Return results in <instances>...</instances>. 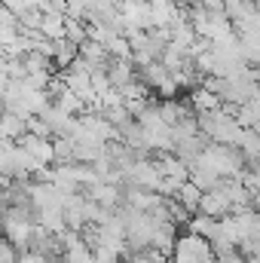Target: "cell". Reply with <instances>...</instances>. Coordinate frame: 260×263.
<instances>
[{"mask_svg": "<svg viewBox=\"0 0 260 263\" xmlns=\"http://www.w3.org/2000/svg\"><path fill=\"white\" fill-rule=\"evenodd\" d=\"M190 168H205V172H211V175H217V178H239L248 165H245V159H242V153L236 150V147H224V144H205L202 147V153L196 156V162Z\"/></svg>", "mask_w": 260, "mask_h": 263, "instance_id": "obj_1", "label": "cell"}, {"mask_svg": "<svg viewBox=\"0 0 260 263\" xmlns=\"http://www.w3.org/2000/svg\"><path fill=\"white\" fill-rule=\"evenodd\" d=\"M31 159H37L40 165H55V150H52V138H37V135H22L18 141H15Z\"/></svg>", "mask_w": 260, "mask_h": 263, "instance_id": "obj_2", "label": "cell"}, {"mask_svg": "<svg viewBox=\"0 0 260 263\" xmlns=\"http://www.w3.org/2000/svg\"><path fill=\"white\" fill-rule=\"evenodd\" d=\"M86 199H92L95 205H101L104 211H117L120 205H123V187H117V184H104V181H98L95 187H89L86 190Z\"/></svg>", "mask_w": 260, "mask_h": 263, "instance_id": "obj_3", "label": "cell"}, {"mask_svg": "<svg viewBox=\"0 0 260 263\" xmlns=\"http://www.w3.org/2000/svg\"><path fill=\"white\" fill-rule=\"evenodd\" d=\"M156 168H159L162 178H169V181H175V184L190 181V168H187V162H184L181 156H175V153H159V156H156Z\"/></svg>", "mask_w": 260, "mask_h": 263, "instance_id": "obj_4", "label": "cell"}, {"mask_svg": "<svg viewBox=\"0 0 260 263\" xmlns=\"http://www.w3.org/2000/svg\"><path fill=\"white\" fill-rule=\"evenodd\" d=\"M107 80L114 89H123L138 80V67L132 65V59H110L107 62Z\"/></svg>", "mask_w": 260, "mask_h": 263, "instance_id": "obj_5", "label": "cell"}, {"mask_svg": "<svg viewBox=\"0 0 260 263\" xmlns=\"http://www.w3.org/2000/svg\"><path fill=\"white\" fill-rule=\"evenodd\" d=\"M230 211H233V205H230V199L224 196V190H211V193H202V202H199V214L220 220V217H227Z\"/></svg>", "mask_w": 260, "mask_h": 263, "instance_id": "obj_6", "label": "cell"}, {"mask_svg": "<svg viewBox=\"0 0 260 263\" xmlns=\"http://www.w3.org/2000/svg\"><path fill=\"white\" fill-rule=\"evenodd\" d=\"M190 107L196 110V117H205V114L220 110V107H224V101H220V95H214L211 89H205V86L199 83L193 92H190Z\"/></svg>", "mask_w": 260, "mask_h": 263, "instance_id": "obj_7", "label": "cell"}, {"mask_svg": "<svg viewBox=\"0 0 260 263\" xmlns=\"http://www.w3.org/2000/svg\"><path fill=\"white\" fill-rule=\"evenodd\" d=\"M233 147L242 153L245 165H254V162H260V135L254 129H242Z\"/></svg>", "mask_w": 260, "mask_h": 263, "instance_id": "obj_8", "label": "cell"}, {"mask_svg": "<svg viewBox=\"0 0 260 263\" xmlns=\"http://www.w3.org/2000/svg\"><path fill=\"white\" fill-rule=\"evenodd\" d=\"M65 25H67L65 12H43L37 34L46 37V40H52V43H59V40H65Z\"/></svg>", "mask_w": 260, "mask_h": 263, "instance_id": "obj_9", "label": "cell"}, {"mask_svg": "<svg viewBox=\"0 0 260 263\" xmlns=\"http://www.w3.org/2000/svg\"><path fill=\"white\" fill-rule=\"evenodd\" d=\"M138 80H141L150 92H156L159 86H165V83L172 80V73L159 65V62H150L147 67H138Z\"/></svg>", "mask_w": 260, "mask_h": 263, "instance_id": "obj_10", "label": "cell"}, {"mask_svg": "<svg viewBox=\"0 0 260 263\" xmlns=\"http://www.w3.org/2000/svg\"><path fill=\"white\" fill-rule=\"evenodd\" d=\"M25 132L28 129H25V120H22V117H15V114H9V110L0 114V141H18Z\"/></svg>", "mask_w": 260, "mask_h": 263, "instance_id": "obj_11", "label": "cell"}, {"mask_svg": "<svg viewBox=\"0 0 260 263\" xmlns=\"http://www.w3.org/2000/svg\"><path fill=\"white\" fill-rule=\"evenodd\" d=\"M77 55H80V49L70 40H59L55 49H52V65H55V70H67V67L77 62Z\"/></svg>", "mask_w": 260, "mask_h": 263, "instance_id": "obj_12", "label": "cell"}, {"mask_svg": "<svg viewBox=\"0 0 260 263\" xmlns=\"http://www.w3.org/2000/svg\"><path fill=\"white\" fill-rule=\"evenodd\" d=\"M175 202L184 205L190 214H196V211H199V202H202V190H199L196 184H190V181H184V184L178 187V193H175Z\"/></svg>", "mask_w": 260, "mask_h": 263, "instance_id": "obj_13", "label": "cell"}, {"mask_svg": "<svg viewBox=\"0 0 260 263\" xmlns=\"http://www.w3.org/2000/svg\"><path fill=\"white\" fill-rule=\"evenodd\" d=\"M15 141H0V178H12L15 181Z\"/></svg>", "mask_w": 260, "mask_h": 263, "instance_id": "obj_14", "label": "cell"}, {"mask_svg": "<svg viewBox=\"0 0 260 263\" xmlns=\"http://www.w3.org/2000/svg\"><path fill=\"white\" fill-rule=\"evenodd\" d=\"M104 49H107V55H110V59H132V46H129V37H126V34L110 37Z\"/></svg>", "mask_w": 260, "mask_h": 263, "instance_id": "obj_15", "label": "cell"}, {"mask_svg": "<svg viewBox=\"0 0 260 263\" xmlns=\"http://www.w3.org/2000/svg\"><path fill=\"white\" fill-rule=\"evenodd\" d=\"M0 6H3V9L15 18V22H18V18H25L28 12H34V9H37V6H34V0H0ZM37 12H40V9H37Z\"/></svg>", "mask_w": 260, "mask_h": 263, "instance_id": "obj_16", "label": "cell"}, {"mask_svg": "<svg viewBox=\"0 0 260 263\" xmlns=\"http://www.w3.org/2000/svg\"><path fill=\"white\" fill-rule=\"evenodd\" d=\"M123 263H169V257L153 251V248H144V251H129L123 257Z\"/></svg>", "mask_w": 260, "mask_h": 263, "instance_id": "obj_17", "label": "cell"}, {"mask_svg": "<svg viewBox=\"0 0 260 263\" xmlns=\"http://www.w3.org/2000/svg\"><path fill=\"white\" fill-rule=\"evenodd\" d=\"M65 40H70L73 46H80V43L86 40V22H80V18H67V25H65Z\"/></svg>", "mask_w": 260, "mask_h": 263, "instance_id": "obj_18", "label": "cell"}, {"mask_svg": "<svg viewBox=\"0 0 260 263\" xmlns=\"http://www.w3.org/2000/svg\"><path fill=\"white\" fill-rule=\"evenodd\" d=\"M25 129H28V135H37V138H52L49 126H46L40 117H28V120H25Z\"/></svg>", "mask_w": 260, "mask_h": 263, "instance_id": "obj_19", "label": "cell"}, {"mask_svg": "<svg viewBox=\"0 0 260 263\" xmlns=\"http://www.w3.org/2000/svg\"><path fill=\"white\" fill-rule=\"evenodd\" d=\"M18 263H52V257H46L43 251L28 248V251H22V254H18Z\"/></svg>", "mask_w": 260, "mask_h": 263, "instance_id": "obj_20", "label": "cell"}, {"mask_svg": "<svg viewBox=\"0 0 260 263\" xmlns=\"http://www.w3.org/2000/svg\"><path fill=\"white\" fill-rule=\"evenodd\" d=\"M6 181H12V178H0V190H3V187H6Z\"/></svg>", "mask_w": 260, "mask_h": 263, "instance_id": "obj_21", "label": "cell"}, {"mask_svg": "<svg viewBox=\"0 0 260 263\" xmlns=\"http://www.w3.org/2000/svg\"><path fill=\"white\" fill-rule=\"evenodd\" d=\"M135 3H147V0H135Z\"/></svg>", "mask_w": 260, "mask_h": 263, "instance_id": "obj_22", "label": "cell"}]
</instances>
